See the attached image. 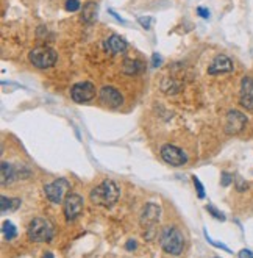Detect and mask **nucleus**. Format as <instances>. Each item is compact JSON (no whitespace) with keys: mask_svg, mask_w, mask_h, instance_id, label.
Returning <instances> with one entry per match:
<instances>
[{"mask_svg":"<svg viewBox=\"0 0 253 258\" xmlns=\"http://www.w3.org/2000/svg\"><path fill=\"white\" fill-rule=\"evenodd\" d=\"M121 196V188L114 182V180H103V182L93 188V191L89 194V199L94 205L98 207H112L119 200Z\"/></svg>","mask_w":253,"mask_h":258,"instance_id":"1","label":"nucleus"},{"mask_svg":"<svg viewBox=\"0 0 253 258\" xmlns=\"http://www.w3.org/2000/svg\"><path fill=\"white\" fill-rule=\"evenodd\" d=\"M159 244L166 254L180 255L185 249V238L177 227H166L159 236Z\"/></svg>","mask_w":253,"mask_h":258,"instance_id":"2","label":"nucleus"},{"mask_svg":"<svg viewBox=\"0 0 253 258\" xmlns=\"http://www.w3.org/2000/svg\"><path fill=\"white\" fill-rule=\"evenodd\" d=\"M55 228L52 222L46 218H34L27 228V235L33 242H48L52 241Z\"/></svg>","mask_w":253,"mask_h":258,"instance_id":"3","label":"nucleus"},{"mask_svg":"<svg viewBox=\"0 0 253 258\" xmlns=\"http://www.w3.org/2000/svg\"><path fill=\"white\" fill-rule=\"evenodd\" d=\"M56 58H58V55L50 47H46V46H39L36 48H33V50L28 53V60L30 63L38 69H48L52 67Z\"/></svg>","mask_w":253,"mask_h":258,"instance_id":"4","label":"nucleus"},{"mask_svg":"<svg viewBox=\"0 0 253 258\" xmlns=\"http://www.w3.org/2000/svg\"><path fill=\"white\" fill-rule=\"evenodd\" d=\"M159 216H161V207L158 204H153V202L147 204L144 207L142 213H141L139 224H141V227L144 228V236L147 233H150L149 240L153 238V228L159 222Z\"/></svg>","mask_w":253,"mask_h":258,"instance_id":"5","label":"nucleus"},{"mask_svg":"<svg viewBox=\"0 0 253 258\" xmlns=\"http://www.w3.org/2000/svg\"><path fill=\"white\" fill-rule=\"evenodd\" d=\"M70 190V183L66 178H56L52 183H47L44 186V193L46 197L52 202V204H61L63 200L66 199V194Z\"/></svg>","mask_w":253,"mask_h":258,"instance_id":"6","label":"nucleus"},{"mask_svg":"<svg viewBox=\"0 0 253 258\" xmlns=\"http://www.w3.org/2000/svg\"><path fill=\"white\" fill-rule=\"evenodd\" d=\"M247 125V116L239 110H230L225 116V133L237 135Z\"/></svg>","mask_w":253,"mask_h":258,"instance_id":"7","label":"nucleus"},{"mask_svg":"<svg viewBox=\"0 0 253 258\" xmlns=\"http://www.w3.org/2000/svg\"><path fill=\"white\" fill-rule=\"evenodd\" d=\"M95 86L91 81H79L70 88V97L77 103L91 102L95 97Z\"/></svg>","mask_w":253,"mask_h":258,"instance_id":"8","label":"nucleus"},{"mask_svg":"<svg viewBox=\"0 0 253 258\" xmlns=\"http://www.w3.org/2000/svg\"><path fill=\"white\" fill-rule=\"evenodd\" d=\"M159 155L163 158V161H166L171 166H183L188 161L186 153L181 149H178L177 145H172V144H164L163 147H161Z\"/></svg>","mask_w":253,"mask_h":258,"instance_id":"9","label":"nucleus"},{"mask_svg":"<svg viewBox=\"0 0 253 258\" xmlns=\"http://www.w3.org/2000/svg\"><path fill=\"white\" fill-rule=\"evenodd\" d=\"M83 197L80 194H75V193H69L66 199H64V216L67 221H74L77 219L83 211Z\"/></svg>","mask_w":253,"mask_h":258,"instance_id":"10","label":"nucleus"},{"mask_svg":"<svg viewBox=\"0 0 253 258\" xmlns=\"http://www.w3.org/2000/svg\"><path fill=\"white\" fill-rule=\"evenodd\" d=\"M98 99L110 108H119L124 105V97L119 93V89L114 86H103L100 91H98Z\"/></svg>","mask_w":253,"mask_h":258,"instance_id":"11","label":"nucleus"},{"mask_svg":"<svg viewBox=\"0 0 253 258\" xmlns=\"http://www.w3.org/2000/svg\"><path fill=\"white\" fill-rule=\"evenodd\" d=\"M239 105L247 111H253V79L252 77H244L241 81Z\"/></svg>","mask_w":253,"mask_h":258,"instance_id":"12","label":"nucleus"},{"mask_svg":"<svg viewBox=\"0 0 253 258\" xmlns=\"http://www.w3.org/2000/svg\"><path fill=\"white\" fill-rule=\"evenodd\" d=\"M233 69H235V64L230 57H227V55H217V57L211 61V64L208 67V74L209 75L228 74V72H233Z\"/></svg>","mask_w":253,"mask_h":258,"instance_id":"13","label":"nucleus"},{"mask_svg":"<svg viewBox=\"0 0 253 258\" xmlns=\"http://www.w3.org/2000/svg\"><path fill=\"white\" fill-rule=\"evenodd\" d=\"M103 47L107 53L117 55L126 50V41L122 36H119V34H111V36L103 43Z\"/></svg>","mask_w":253,"mask_h":258,"instance_id":"14","label":"nucleus"},{"mask_svg":"<svg viewBox=\"0 0 253 258\" xmlns=\"http://www.w3.org/2000/svg\"><path fill=\"white\" fill-rule=\"evenodd\" d=\"M2 174H0V183H2V186H6V185H10V183H13L14 180L16 178H19V171L14 167L13 164H10V163H2Z\"/></svg>","mask_w":253,"mask_h":258,"instance_id":"15","label":"nucleus"},{"mask_svg":"<svg viewBox=\"0 0 253 258\" xmlns=\"http://www.w3.org/2000/svg\"><path fill=\"white\" fill-rule=\"evenodd\" d=\"M95 19H97V3L95 2H86L83 5L81 20L84 24H93Z\"/></svg>","mask_w":253,"mask_h":258,"instance_id":"16","label":"nucleus"},{"mask_svg":"<svg viewBox=\"0 0 253 258\" xmlns=\"http://www.w3.org/2000/svg\"><path fill=\"white\" fill-rule=\"evenodd\" d=\"M144 71V64L139 60H125L122 64V72L126 75H136Z\"/></svg>","mask_w":253,"mask_h":258,"instance_id":"17","label":"nucleus"},{"mask_svg":"<svg viewBox=\"0 0 253 258\" xmlns=\"http://www.w3.org/2000/svg\"><path fill=\"white\" fill-rule=\"evenodd\" d=\"M0 204H2V207H0V210H2V213L5 214L6 211L16 210V208L20 205V200H19V199H8V197L2 196V197H0Z\"/></svg>","mask_w":253,"mask_h":258,"instance_id":"18","label":"nucleus"},{"mask_svg":"<svg viewBox=\"0 0 253 258\" xmlns=\"http://www.w3.org/2000/svg\"><path fill=\"white\" fill-rule=\"evenodd\" d=\"M2 232H3V236L8 241L14 240L17 236V228H16V226H14L11 221H5L3 222V224H2Z\"/></svg>","mask_w":253,"mask_h":258,"instance_id":"19","label":"nucleus"},{"mask_svg":"<svg viewBox=\"0 0 253 258\" xmlns=\"http://www.w3.org/2000/svg\"><path fill=\"white\" fill-rule=\"evenodd\" d=\"M192 182H194V186H195V190H197V194H199V199H205V188H203L200 178L192 176Z\"/></svg>","mask_w":253,"mask_h":258,"instance_id":"20","label":"nucleus"},{"mask_svg":"<svg viewBox=\"0 0 253 258\" xmlns=\"http://www.w3.org/2000/svg\"><path fill=\"white\" fill-rule=\"evenodd\" d=\"M80 8H81L80 0H66V10H67L69 13L79 11Z\"/></svg>","mask_w":253,"mask_h":258,"instance_id":"21","label":"nucleus"},{"mask_svg":"<svg viewBox=\"0 0 253 258\" xmlns=\"http://www.w3.org/2000/svg\"><path fill=\"white\" fill-rule=\"evenodd\" d=\"M206 211L213 216V218H216V219H219V221H225V214L223 213H221L217 208H214L213 205H206Z\"/></svg>","mask_w":253,"mask_h":258,"instance_id":"22","label":"nucleus"},{"mask_svg":"<svg viewBox=\"0 0 253 258\" xmlns=\"http://www.w3.org/2000/svg\"><path fill=\"white\" fill-rule=\"evenodd\" d=\"M205 238L208 240V242H211V244H213L214 247H217V249H222V250H225V252H231V249H230L228 246H225L223 242H219V241H213V240H211L209 236H208V233H206V232H205Z\"/></svg>","mask_w":253,"mask_h":258,"instance_id":"23","label":"nucleus"},{"mask_svg":"<svg viewBox=\"0 0 253 258\" xmlns=\"http://www.w3.org/2000/svg\"><path fill=\"white\" fill-rule=\"evenodd\" d=\"M139 20V24L142 25V29L145 30H150V27H152V17L150 16H142V17H138Z\"/></svg>","mask_w":253,"mask_h":258,"instance_id":"24","label":"nucleus"},{"mask_svg":"<svg viewBox=\"0 0 253 258\" xmlns=\"http://www.w3.org/2000/svg\"><path fill=\"white\" fill-rule=\"evenodd\" d=\"M231 182H233V176L228 172H222V180H221V185L222 186H230Z\"/></svg>","mask_w":253,"mask_h":258,"instance_id":"25","label":"nucleus"},{"mask_svg":"<svg viewBox=\"0 0 253 258\" xmlns=\"http://www.w3.org/2000/svg\"><path fill=\"white\" fill-rule=\"evenodd\" d=\"M166 83H169V80H164L163 81V85H161V88H166ZM174 85V81L171 80V86H169L167 89H164V93H167V94H175L180 89V86H172Z\"/></svg>","mask_w":253,"mask_h":258,"instance_id":"26","label":"nucleus"},{"mask_svg":"<svg viewBox=\"0 0 253 258\" xmlns=\"http://www.w3.org/2000/svg\"><path fill=\"white\" fill-rule=\"evenodd\" d=\"M239 258H253V252L249 249H242V250H239V254H237Z\"/></svg>","mask_w":253,"mask_h":258,"instance_id":"27","label":"nucleus"},{"mask_svg":"<svg viewBox=\"0 0 253 258\" xmlns=\"http://www.w3.org/2000/svg\"><path fill=\"white\" fill-rule=\"evenodd\" d=\"M197 15H199L200 17H203V19H208L209 17V11L206 8H203V6H199V8H197Z\"/></svg>","mask_w":253,"mask_h":258,"instance_id":"28","label":"nucleus"},{"mask_svg":"<svg viewBox=\"0 0 253 258\" xmlns=\"http://www.w3.org/2000/svg\"><path fill=\"white\" fill-rule=\"evenodd\" d=\"M159 64H161L159 53H153V55H152V66H153V67H158Z\"/></svg>","mask_w":253,"mask_h":258,"instance_id":"29","label":"nucleus"},{"mask_svg":"<svg viewBox=\"0 0 253 258\" xmlns=\"http://www.w3.org/2000/svg\"><path fill=\"white\" fill-rule=\"evenodd\" d=\"M136 247H138V244H136L135 240H128V241H126V244H125V249L130 250V252H131V250H135Z\"/></svg>","mask_w":253,"mask_h":258,"instance_id":"30","label":"nucleus"},{"mask_svg":"<svg viewBox=\"0 0 253 258\" xmlns=\"http://www.w3.org/2000/svg\"><path fill=\"white\" fill-rule=\"evenodd\" d=\"M110 13H111V15H112V16H114V17H116V19L119 20V22H122V24H125V20H124V19H122L121 16H119V15H116V13H114V11H112V10H110Z\"/></svg>","mask_w":253,"mask_h":258,"instance_id":"31","label":"nucleus"},{"mask_svg":"<svg viewBox=\"0 0 253 258\" xmlns=\"http://www.w3.org/2000/svg\"><path fill=\"white\" fill-rule=\"evenodd\" d=\"M42 258H53V254L47 252V254H44V257H42Z\"/></svg>","mask_w":253,"mask_h":258,"instance_id":"32","label":"nucleus"},{"mask_svg":"<svg viewBox=\"0 0 253 258\" xmlns=\"http://www.w3.org/2000/svg\"><path fill=\"white\" fill-rule=\"evenodd\" d=\"M214 258H221V257H214Z\"/></svg>","mask_w":253,"mask_h":258,"instance_id":"33","label":"nucleus"}]
</instances>
